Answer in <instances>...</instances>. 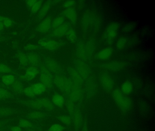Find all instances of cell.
I'll use <instances>...</instances> for the list:
<instances>
[{"label":"cell","mask_w":155,"mask_h":131,"mask_svg":"<svg viewBox=\"0 0 155 131\" xmlns=\"http://www.w3.org/2000/svg\"><path fill=\"white\" fill-rule=\"evenodd\" d=\"M53 81L56 86L63 94L66 96H69L73 83L70 79L62 75H54Z\"/></svg>","instance_id":"6da1fadb"},{"label":"cell","mask_w":155,"mask_h":131,"mask_svg":"<svg viewBox=\"0 0 155 131\" xmlns=\"http://www.w3.org/2000/svg\"><path fill=\"white\" fill-rule=\"evenodd\" d=\"M112 96L116 103L123 111H127L131 106V102L130 99L124 96L119 89L114 90L112 92Z\"/></svg>","instance_id":"7a4b0ae2"},{"label":"cell","mask_w":155,"mask_h":131,"mask_svg":"<svg viewBox=\"0 0 155 131\" xmlns=\"http://www.w3.org/2000/svg\"><path fill=\"white\" fill-rule=\"evenodd\" d=\"M39 69L40 82L46 86L47 90L51 89L53 83V76L51 72L44 65L40 66Z\"/></svg>","instance_id":"3957f363"},{"label":"cell","mask_w":155,"mask_h":131,"mask_svg":"<svg viewBox=\"0 0 155 131\" xmlns=\"http://www.w3.org/2000/svg\"><path fill=\"white\" fill-rule=\"evenodd\" d=\"M74 65L75 69L84 81L89 77L90 68L85 61L79 59H75Z\"/></svg>","instance_id":"277c9868"},{"label":"cell","mask_w":155,"mask_h":131,"mask_svg":"<svg viewBox=\"0 0 155 131\" xmlns=\"http://www.w3.org/2000/svg\"><path fill=\"white\" fill-rule=\"evenodd\" d=\"M118 30V25L116 23H112L108 26L104 35V38L108 44H112L114 39L117 37Z\"/></svg>","instance_id":"5b68a950"},{"label":"cell","mask_w":155,"mask_h":131,"mask_svg":"<svg viewBox=\"0 0 155 131\" xmlns=\"http://www.w3.org/2000/svg\"><path fill=\"white\" fill-rule=\"evenodd\" d=\"M45 67L54 75H61V69L58 64L53 59L51 58H46L44 60Z\"/></svg>","instance_id":"8992f818"},{"label":"cell","mask_w":155,"mask_h":131,"mask_svg":"<svg viewBox=\"0 0 155 131\" xmlns=\"http://www.w3.org/2000/svg\"><path fill=\"white\" fill-rule=\"evenodd\" d=\"M40 46L50 51H55L61 46V43L55 40H40L39 42Z\"/></svg>","instance_id":"52a82bcc"},{"label":"cell","mask_w":155,"mask_h":131,"mask_svg":"<svg viewBox=\"0 0 155 131\" xmlns=\"http://www.w3.org/2000/svg\"><path fill=\"white\" fill-rule=\"evenodd\" d=\"M39 73V69L34 66L29 67L27 69L24 75L20 76L19 78L23 81H30L34 79Z\"/></svg>","instance_id":"ba28073f"},{"label":"cell","mask_w":155,"mask_h":131,"mask_svg":"<svg viewBox=\"0 0 155 131\" xmlns=\"http://www.w3.org/2000/svg\"><path fill=\"white\" fill-rule=\"evenodd\" d=\"M48 116V113L43 112L42 110H34L28 113L25 117L32 121H38L47 118Z\"/></svg>","instance_id":"9c48e42d"},{"label":"cell","mask_w":155,"mask_h":131,"mask_svg":"<svg viewBox=\"0 0 155 131\" xmlns=\"http://www.w3.org/2000/svg\"><path fill=\"white\" fill-rule=\"evenodd\" d=\"M68 71L71 81L77 85L82 88L84 83V80L81 76L76 71V69L72 67H70L68 69Z\"/></svg>","instance_id":"30bf717a"},{"label":"cell","mask_w":155,"mask_h":131,"mask_svg":"<svg viewBox=\"0 0 155 131\" xmlns=\"http://www.w3.org/2000/svg\"><path fill=\"white\" fill-rule=\"evenodd\" d=\"M21 104L24 105L28 107L32 108L35 110H42L44 109L42 105L41 99H32L31 100H25L20 101Z\"/></svg>","instance_id":"8fae6325"},{"label":"cell","mask_w":155,"mask_h":131,"mask_svg":"<svg viewBox=\"0 0 155 131\" xmlns=\"http://www.w3.org/2000/svg\"><path fill=\"white\" fill-rule=\"evenodd\" d=\"M18 126L23 129H32L41 131V127L38 125L33 123L30 120L25 118H20L18 121Z\"/></svg>","instance_id":"7c38bea8"},{"label":"cell","mask_w":155,"mask_h":131,"mask_svg":"<svg viewBox=\"0 0 155 131\" xmlns=\"http://www.w3.org/2000/svg\"><path fill=\"white\" fill-rule=\"evenodd\" d=\"M72 122L74 124L75 131H78L82 124V117L81 112L78 106H76L73 117Z\"/></svg>","instance_id":"4fadbf2b"},{"label":"cell","mask_w":155,"mask_h":131,"mask_svg":"<svg viewBox=\"0 0 155 131\" xmlns=\"http://www.w3.org/2000/svg\"><path fill=\"white\" fill-rule=\"evenodd\" d=\"M100 79L102 87L105 90L108 92L112 90L114 86V82L108 74L107 73L102 74Z\"/></svg>","instance_id":"5bb4252c"},{"label":"cell","mask_w":155,"mask_h":131,"mask_svg":"<svg viewBox=\"0 0 155 131\" xmlns=\"http://www.w3.org/2000/svg\"><path fill=\"white\" fill-rule=\"evenodd\" d=\"M51 17L48 16L42 20L40 23L37 27V31L40 33L44 34L48 32L51 28Z\"/></svg>","instance_id":"9a60e30c"},{"label":"cell","mask_w":155,"mask_h":131,"mask_svg":"<svg viewBox=\"0 0 155 131\" xmlns=\"http://www.w3.org/2000/svg\"><path fill=\"white\" fill-rule=\"evenodd\" d=\"M68 96L74 102L80 101L82 97V88L73 83Z\"/></svg>","instance_id":"2e32d148"},{"label":"cell","mask_w":155,"mask_h":131,"mask_svg":"<svg viewBox=\"0 0 155 131\" xmlns=\"http://www.w3.org/2000/svg\"><path fill=\"white\" fill-rule=\"evenodd\" d=\"M70 25L69 23H64L61 26L52 31L51 34V37H60L66 34L69 29H70Z\"/></svg>","instance_id":"e0dca14e"},{"label":"cell","mask_w":155,"mask_h":131,"mask_svg":"<svg viewBox=\"0 0 155 131\" xmlns=\"http://www.w3.org/2000/svg\"><path fill=\"white\" fill-rule=\"evenodd\" d=\"M85 91L88 97L94 95L96 90V85L91 77H89L85 80Z\"/></svg>","instance_id":"ac0fdd59"},{"label":"cell","mask_w":155,"mask_h":131,"mask_svg":"<svg viewBox=\"0 0 155 131\" xmlns=\"http://www.w3.org/2000/svg\"><path fill=\"white\" fill-rule=\"evenodd\" d=\"M61 15H62L64 18L66 17L68 18L73 23L76 24L77 22L78 17H77V12L73 7H70L65 9L62 13Z\"/></svg>","instance_id":"d6986e66"},{"label":"cell","mask_w":155,"mask_h":131,"mask_svg":"<svg viewBox=\"0 0 155 131\" xmlns=\"http://www.w3.org/2000/svg\"><path fill=\"white\" fill-rule=\"evenodd\" d=\"M31 86L35 96L41 95L47 90L46 86L40 82L35 83Z\"/></svg>","instance_id":"ffe728a7"},{"label":"cell","mask_w":155,"mask_h":131,"mask_svg":"<svg viewBox=\"0 0 155 131\" xmlns=\"http://www.w3.org/2000/svg\"><path fill=\"white\" fill-rule=\"evenodd\" d=\"M112 52H113V50L112 48L110 47H107L100 51L96 54V56L97 59L104 61L108 59L111 56Z\"/></svg>","instance_id":"44dd1931"},{"label":"cell","mask_w":155,"mask_h":131,"mask_svg":"<svg viewBox=\"0 0 155 131\" xmlns=\"http://www.w3.org/2000/svg\"><path fill=\"white\" fill-rule=\"evenodd\" d=\"M51 101L55 106H57L59 108H62L65 105V98L58 93H56L53 95Z\"/></svg>","instance_id":"7402d4cb"},{"label":"cell","mask_w":155,"mask_h":131,"mask_svg":"<svg viewBox=\"0 0 155 131\" xmlns=\"http://www.w3.org/2000/svg\"><path fill=\"white\" fill-rule=\"evenodd\" d=\"M74 101L68 96H66L65 98V104L67 107V110L69 113L70 116L71 117L72 120L73 113L75 110V106Z\"/></svg>","instance_id":"603a6c76"},{"label":"cell","mask_w":155,"mask_h":131,"mask_svg":"<svg viewBox=\"0 0 155 131\" xmlns=\"http://www.w3.org/2000/svg\"><path fill=\"white\" fill-rule=\"evenodd\" d=\"M76 55L78 59L85 61L86 60L85 57V45L81 41L78 42L77 44Z\"/></svg>","instance_id":"cb8c5ba5"},{"label":"cell","mask_w":155,"mask_h":131,"mask_svg":"<svg viewBox=\"0 0 155 131\" xmlns=\"http://www.w3.org/2000/svg\"><path fill=\"white\" fill-rule=\"evenodd\" d=\"M17 109L5 106H0V117H7L18 113Z\"/></svg>","instance_id":"d4e9b609"},{"label":"cell","mask_w":155,"mask_h":131,"mask_svg":"<svg viewBox=\"0 0 155 131\" xmlns=\"http://www.w3.org/2000/svg\"><path fill=\"white\" fill-rule=\"evenodd\" d=\"M27 55L28 60L29 64L35 66L40 63V58L38 54L33 52H30Z\"/></svg>","instance_id":"484cf974"},{"label":"cell","mask_w":155,"mask_h":131,"mask_svg":"<svg viewBox=\"0 0 155 131\" xmlns=\"http://www.w3.org/2000/svg\"><path fill=\"white\" fill-rule=\"evenodd\" d=\"M101 66L107 70L110 71H117L120 70L123 64L121 63L118 62H112L104 64L101 65Z\"/></svg>","instance_id":"4316f807"},{"label":"cell","mask_w":155,"mask_h":131,"mask_svg":"<svg viewBox=\"0 0 155 131\" xmlns=\"http://www.w3.org/2000/svg\"><path fill=\"white\" fill-rule=\"evenodd\" d=\"M51 5H52V2L48 1L42 7H41L38 13V17L40 19L44 18V16L47 14L51 7Z\"/></svg>","instance_id":"83f0119b"},{"label":"cell","mask_w":155,"mask_h":131,"mask_svg":"<svg viewBox=\"0 0 155 131\" xmlns=\"http://www.w3.org/2000/svg\"><path fill=\"white\" fill-rule=\"evenodd\" d=\"M13 92L18 94L23 93L24 86L18 80H15V82L10 86Z\"/></svg>","instance_id":"f1b7e54d"},{"label":"cell","mask_w":155,"mask_h":131,"mask_svg":"<svg viewBox=\"0 0 155 131\" xmlns=\"http://www.w3.org/2000/svg\"><path fill=\"white\" fill-rule=\"evenodd\" d=\"M94 51V46L93 43L90 41L85 45V57L86 59H90L93 55Z\"/></svg>","instance_id":"f546056e"},{"label":"cell","mask_w":155,"mask_h":131,"mask_svg":"<svg viewBox=\"0 0 155 131\" xmlns=\"http://www.w3.org/2000/svg\"><path fill=\"white\" fill-rule=\"evenodd\" d=\"M16 80L15 76L12 75L5 74L2 77V81L4 85L10 86Z\"/></svg>","instance_id":"4dcf8cb0"},{"label":"cell","mask_w":155,"mask_h":131,"mask_svg":"<svg viewBox=\"0 0 155 131\" xmlns=\"http://www.w3.org/2000/svg\"><path fill=\"white\" fill-rule=\"evenodd\" d=\"M121 92L126 95L131 93L133 90V85L129 81H126L121 86Z\"/></svg>","instance_id":"1f68e13d"},{"label":"cell","mask_w":155,"mask_h":131,"mask_svg":"<svg viewBox=\"0 0 155 131\" xmlns=\"http://www.w3.org/2000/svg\"><path fill=\"white\" fill-rule=\"evenodd\" d=\"M43 108L48 111H53L55 109V106L48 98H41Z\"/></svg>","instance_id":"d6a6232c"},{"label":"cell","mask_w":155,"mask_h":131,"mask_svg":"<svg viewBox=\"0 0 155 131\" xmlns=\"http://www.w3.org/2000/svg\"><path fill=\"white\" fill-rule=\"evenodd\" d=\"M65 18L62 15H60L56 17L51 22V28L52 29H56L64 23Z\"/></svg>","instance_id":"836d02e7"},{"label":"cell","mask_w":155,"mask_h":131,"mask_svg":"<svg viewBox=\"0 0 155 131\" xmlns=\"http://www.w3.org/2000/svg\"><path fill=\"white\" fill-rule=\"evenodd\" d=\"M67 39L71 42H74L77 40V34L74 29L70 28L66 33Z\"/></svg>","instance_id":"e575fe53"},{"label":"cell","mask_w":155,"mask_h":131,"mask_svg":"<svg viewBox=\"0 0 155 131\" xmlns=\"http://www.w3.org/2000/svg\"><path fill=\"white\" fill-rule=\"evenodd\" d=\"M17 57L21 65L25 66L29 64L28 60L27 55L21 52H18L17 53Z\"/></svg>","instance_id":"d590c367"},{"label":"cell","mask_w":155,"mask_h":131,"mask_svg":"<svg viewBox=\"0 0 155 131\" xmlns=\"http://www.w3.org/2000/svg\"><path fill=\"white\" fill-rule=\"evenodd\" d=\"M12 96V94L8 90L0 87V100L8 99Z\"/></svg>","instance_id":"8d00e7d4"},{"label":"cell","mask_w":155,"mask_h":131,"mask_svg":"<svg viewBox=\"0 0 155 131\" xmlns=\"http://www.w3.org/2000/svg\"><path fill=\"white\" fill-rule=\"evenodd\" d=\"M57 118L61 123L68 126L71 124L72 122L71 117L69 115H67L60 116H58Z\"/></svg>","instance_id":"74e56055"},{"label":"cell","mask_w":155,"mask_h":131,"mask_svg":"<svg viewBox=\"0 0 155 131\" xmlns=\"http://www.w3.org/2000/svg\"><path fill=\"white\" fill-rule=\"evenodd\" d=\"M42 2L41 1H37L36 0L35 3L32 5V7L30 8L31 12L32 13H35L40 11L41 8L42 7Z\"/></svg>","instance_id":"f35d334b"},{"label":"cell","mask_w":155,"mask_h":131,"mask_svg":"<svg viewBox=\"0 0 155 131\" xmlns=\"http://www.w3.org/2000/svg\"><path fill=\"white\" fill-rule=\"evenodd\" d=\"M2 130L7 131H24V129L18 126L6 125L3 127Z\"/></svg>","instance_id":"ab89813d"},{"label":"cell","mask_w":155,"mask_h":131,"mask_svg":"<svg viewBox=\"0 0 155 131\" xmlns=\"http://www.w3.org/2000/svg\"><path fill=\"white\" fill-rule=\"evenodd\" d=\"M127 43V39L121 38L119 39L117 42V48L118 51H121L125 48Z\"/></svg>","instance_id":"60d3db41"},{"label":"cell","mask_w":155,"mask_h":131,"mask_svg":"<svg viewBox=\"0 0 155 131\" xmlns=\"http://www.w3.org/2000/svg\"><path fill=\"white\" fill-rule=\"evenodd\" d=\"M11 69L9 67L4 64L0 63V73L6 74H8L12 72Z\"/></svg>","instance_id":"b9f144b4"},{"label":"cell","mask_w":155,"mask_h":131,"mask_svg":"<svg viewBox=\"0 0 155 131\" xmlns=\"http://www.w3.org/2000/svg\"><path fill=\"white\" fill-rule=\"evenodd\" d=\"M23 93L26 96H28V97H35L34 93H33V91H32V88H31V86L24 88Z\"/></svg>","instance_id":"7bdbcfd3"},{"label":"cell","mask_w":155,"mask_h":131,"mask_svg":"<svg viewBox=\"0 0 155 131\" xmlns=\"http://www.w3.org/2000/svg\"><path fill=\"white\" fill-rule=\"evenodd\" d=\"M63 130L64 128L63 126L59 124L52 125L48 129V131H63Z\"/></svg>","instance_id":"ee69618b"},{"label":"cell","mask_w":155,"mask_h":131,"mask_svg":"<svg viewBox=\"0 0 155 131\" xmlns=\"http://www.w3.org/2000/svg\"><path fill=\"white\" fill-rule=\"evenodd\" d=\"M14 120V119H7L5 120H0V131H1L5 126L7 125L8 123Z\"/></svg>","instance_id":"f6af8a7d"},{"label":"cell","mask_w":155,"mask_h":131,"mask_svg":"<svg viewBox=\"0 0 155 131\" xmlns=\"http://www.w3.org/2000/svg\"><path fill=\"white\" fill-rule=\"evenodd\" d=\"M91 18L90 17L89 15H87L83 16L82 19V24L84 26H87L89 24H90L91 22Z\"/></svg>","instance_id":"bcb514c9"},{"label":"cell","mask_w":155,"mask_h":131,"mask_svg":"<svg viewBox=\"0 0 155 131\" xmlns=\"http://www.w3.org/2000/svg\"><path fill=\"white\" fill-rule=\"evenodd\" d=\"M76 3V1H68L64 2L63 4V6L64 8H68L71 7Z\"/></svg>","instance_id":"7dc6e473"},{"label":"cell","mask_w":155,"mask_h":131,"mask_svg":"<svg viewBox=\"0 0 155 131\" xmlns=\"http://www.w3.org/2000/svg\"><path fill=\"white\" fill-rule=\"evenodd\" d=\"M39 46L37 44H29L25 46V49L28 51L36 50L39 48Z\"/></svg>","instance_id":"c3c4849f"},{"label":"cell","mask_w":155,"mask_h":131,"mask_svg":"<svg viewBox=\"0 0 155 131\" xmlns=\"http://www.w3.org/2000/svg\"><path fill=\"white\" fill-rule=\"evenodd\" d=\"M4 26L6 27H9L13 24V22L11 19L7 17L3 22Z\"/></svg>","instance_id":"681fc988"},{"label":"cell","mask_w":155,"mask_h":131,"mask_svg":"<svg viewBox=\"0 0 155 131\" xmlns=\"http://www.w3.org/2000/svg\"><path fill=\"white\" fill-rule=\"evenodd\" d=\"M134 25L133 24H129L127 25L124 26V28H123V31L125 32H130L131 30H133Z\"/></svg>","instance_id":"f907efd6"},{"label":"cell","mask_w":155,"mask_h":131,"mask_svg":"<svg viewBox=\"0 0 155 131\" xmlns=\"http://www.w3.org/2000/svg\"><path fill=\"white\" fill-rule=\"evenodd\" d=\"M36 0H30V1H28L26 2V3H27V6L30 9L32 5H33L35 2H36Z\"/></svg>","instance_id":"816d5d0a"},{"label":"cell","mask_w":155,"mask_h":131,"mask_svg":"<svg viewBox=\"0 0 155 131\" xmlns=\"http://www.w3.org/2000/svg\"><path fill=\"white\" fill-rule=\"evenodd\" d=\"M81 131H88L87 125V122H85V123L83 125Z\"/></svg>","instance_id":"f5cc1de1"},{"label":"cell","mask_w":155,"mask_h":131,"mask_svg":"<svg viewBox=\"0 0 155 131\" xmlns=\"http://www.w3.org/2000/svg\"><path fill=\"white\" fill-rule=\"evenodd\" d=\"M4 27L5 26H4V23H3V22H0V31L3 30L4 29Z\"/></svg>","instance_id":"db71d44e"},{"label":"cell","mask_w":155,"mask_h":131,"mask_svg":"<svg viewBox=\"0 0 155 131\" xmlns=\"http://www.w3.org/2000/svg\"><path fill=\"white\" fill-rule=\"evenodd\" d=\"M7 18V17H5V16H1L0 15V22H3Z\"/></svg>","instance_id":"11a10c76"},{"label":"cell","mask_w":155,"mask_h":131,"mask_svg":"<svg viewBox=\"0 0 155 131\" xmlns=\"http://www.w3.org/2000/svg\"><path fill=\"white\" fill-rule=\"evenodd\" d=\"M24 131H39L38 130H32V129H24Z\"/></svg>","instance_id":"9f6ffc18"},{"label":"cell","mask_w":155,"mask_h":131,"mask_svg":"<svg viewBox=\"0 0 155 131\" xmlns=\"http://www.w3.org/2000/svg\"><path fill=\"white\" fill-rule=\"evenodd\" d=\"M1 131H5V130H2Z\"/></svg>","instance_id":"6f0895ef"}]
</instances>
